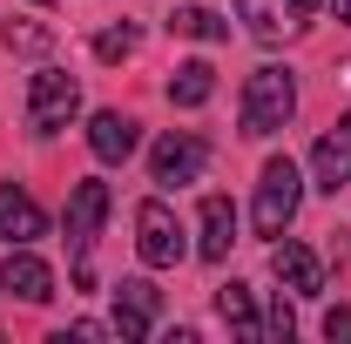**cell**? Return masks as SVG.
<instances>
[{"mask_svg":"<svg viewBox=\"0 0 351 344\" xmlns=\"http://www.w3.org/2000/svg\"><path fill=\"white\" fill-rule=\"evenodd\" d=\"M291 331H298V310H291V304H284V291H277V304H270V317H263V338H291Z\"/></svg>","mask_w":351,"mask_h":344,"instance_id":"20","label":"cell"},{"mask_svg":"<svg viewBox=\"0 0 351 344\" xmlns=\"http://www.w3.org/2000/svg\"><path fill=\"white\" fill-rule=\"evenodd\" d=\"M317 7H324V0H291V14H298V21H311Z\"/></svg>","mask_w":351,"mask_h":344,"instance_id":"22","label":"cell"},{"mask_svg":"<svg viewBox=\"0 0 351 344\" xmlns=\"http://www.w3.org/2000/svg\"><path fill=\"white\" fill-rule=\"evenodd\" d=\"M101 223H108V182L88 175V182H75V196H68V257H75V291H95L88 250H95Z\"/></svg>","mask_w":351,"mask_h":344,"instance_id":"3","label":"cell"},{"mask_svg":"<svg viewBox=\"0 0 351 344\" xmlns=\"http://www.w3.org/2000/svg\"><path fill=\"white\" fill-rule=\"evenodd\" d=\"M88 149H95V162H129L135 156V122L122 108H101V115L88 122Z\"/></svg>","mask_w":351,"mask_h":344,"instance_id":"12","label":"cell"},{"mask_svg":"<svg viewBox=\"0 0 351 344\" xmlns=\"http://www.w3.org/2000/svg\"><path fill=\"white\" fill-rule=\"evenodd\" d=\"M210 169V142L189 129H169L156 142V156H149V182H162V189H182V182H196V175Z\"/></svg>","mask_w":351,"mask_h":344,"instance_id":"5","label":"cell"},{"mask_svg":"<svg viewBox=\"0 0 351 344\" xmlns=\"http://www.w3.org/2000/svg\"><path fill=\"white\" fill-rule=\"evenodd\" d=\"M156 310H162V291H156L149 277H122V284H115V324H108V331L122 344H142L149 324H156Z\"/></svg>","mask_w":351,"mask_h":344,"instance_id":"7","label":"cell"},{"mask_svg":"<svg viewBox=\"0 0 351 344\" xmlns=\"http://www.w3.org/2000/svg\"><path fill=\"white\" fill-rule=\"evenodd\" d=\"M210 95H217V68H210V61H182L169 75V101L176 108H203Z\"/></svg>","mask_w":351,"mask_h":344,"instance_id":"15","label":"cell"},{"mask_svg":"<svg viewBox=\"0 0 351 344\" xmlns=\"http://www.w3.org/2000/svg\"><path fill=\"white\" fill-rule=\"evenodd\" d=\"M169 34H189V41H230V21H217L210 7H176Z\"/></svg>","mask_w":351,"mask_h":344,"instance_id":"17","label":"cell"},{"mask_svg":"<svg viewBox=\"0 0 351 344\" xmlns=\"http://www.w3.org/2000/svg\"><path fill=\"white\" fill-rule=\"evenodd\" d=\"M324 338H331V344H351V310H345V304L324 310Z\"/></svg>","mask_w":351,"mask_h":344,"instance_id":"21","label":"cell"},{"mask_svg":"<svg viewBox=\"0 0 351 344\" xmlns=\"http://www.w3.org/2000/svg\"><path fill=\"white\" fill-rule=\"evenodd\" d=\"M311 182L331 189V196L351 182V115H338L331 129L317 135V149H311Z\"/></svg>","mask_w":351,"mask_h":344,"instance_id":"10","label":"cell"},{"mask_svg":"<svg viewBox=\"0 0 351 344\" xmlns=\"http://www.w3.org/2000/svg\"><path fill=\"white\" fill-rule=\"evenodd\" d=\"M135 250H142V263H149V270L182 263V223H176V210L162 203V196H149V203L135 210Z\"/></svg>","mask_w":351,"mask_h":344,"instance_id":"6","label":"cell"},{"mask_svg":"<svg viewBox=\"0 0 351 344\" xmlns=\"http://www.w3.org/2000/svg\"><path fill=\"white\" fill-rule=\"evenodd\" d=\"M230 243H237V210H230V196H203V243H196V257L223 263Z\"/></svg>","mask_w":351,"mask_h":344,"instance_id":"13","label":"cell"},{"mask_svg":"<svg viewBox=\"0 0 351 344\" xmlns=\"http://www.w3.org/2000/svg\"><path fill=\"white\" fill-rule=\"evenodd\" d=\"M270 277H277L291 297H317V291H324V263L311 257L298 236H277V243H270Z\"/></svg>","mask_w":351,"mask_h":344,"instance_id":"9","label":"cell"},{"mask_svg":"<svg viewBox=\"0 0 351 344\" xmlns=\"http://www.w3.org/2000/svg\"><path fill=\"white\" fill-rule=\"evenodd\" d=\"M75 115H82V82L61 75V68H41V75L27 82V129L54 135V129H68Z\"/></svg>","mask_w":351,"mask_h":344,"instance_id":"4","label":"cell"},{"mask_svg":"<svg viewBox=\"0 0 351 344\" xmlns=\"http://www.w3.org/2000/svg\"><path fill=\"white\" fill-rule=\"evenodd\" d=\"M135 54V27H101L95 34V61H129Z\"/></svg>","mask_w":351,"mask_h":344,"instance_id":"19","label":"cell"},{"mask_svg":"<svg viewBox=\"0 0 351 344\" xmlns=\"http://www.w3.org/2000/svg\"><path fill=\"white\" fill-rule=\"evenodd\" d=\"M217 317L237 331V338H263L257 304H250V291H243V284H223V291H217Z\"/></svg>","mask_w":351,"mask_h":344,"instance_id":"16","label":"cell"},{"mask_svg":"<svg viewBox=\"0 0 351 344\" xmlns=\"http://www.w3.org/2000/svg\"><path fill=\"white\" fill-rule=\"evenodd\" d=\"M237 115H243V135H257V142L277 135L298 115V82H291V68H277V61L257 68V75L243 82V108H237Z\"/></svg>","mask_w":351,"mask_h":344,"instance_id":"1","label":"cell"},{"mask_svg":"<svg viewBox=\"0 0 351 344\" xmlns=\"http://www.w3.org/2000/svg\"><path fill=\"white\" fill-rule=\"evenodd\" d=\"M0 41L14 47V54H47V47H54V27H41V21H7Z\"/></svg>","mask_w":351,"mask_h":344,"instance_id":"18","label":"cell"},{"mask_svg":"<svg viewBox=\"0 0 351 344\" xmlns=\"http://www.w3.org/2000/svg\"><path fill=\"white\" fill-rule=\"evenodd\" d=\"M331 14H338V21H351V0H331Z\"/></svg>","mask_w":351,"mask_h":344,"instance_id":"23","label":"cell"},{"mask_svg":"<svg viewBox=\"0 0 351 344\" xmlns=\"http://www.w3.org/2000/svg\"><path fill=\"white\" fill-rule=\"evenodd\" d=\"M298 203H304V175H298V162H291V156H270V162L257 169V210H250V216H257V236L277 243V236L291 230Z\"/></svg>","mask_w":351,"mask_h":344,"instance_id":"2","label":"cell"},{"mask_svg":"<svg viewBox=\"0 0 351 344\" xmlns=\"http://www.w3.org/2000/svg\"><path fill=\"white\" fill-rule=\"evenodd\" d=\"M0 291L21 304H47L54 297V270H47L27 243H7V257H0Z\"/></svg>","mask_w":351,"mask_h":344,"instance_id":"8","label":"cell"},{"mask_svg":"<svg viewBox=\"0 0 351 344\" xmlns=\"http://www.w3.org/2000/svg\"><path fill=\"white\" fill-rule=\"evenodd\" d=\"M34 236H47L41 203L21 182H0V243H34Z\"/></svg>","mask_w":351,"mask_h":344,"instance_id":"11","label":"cell"},{"mask_svg":"<svg viewBox=\"0 0 351 344\" xmlns=\"http://www.w3.org/2000/svg\"><path fill=\"white\" fill-rule=\"evenodd\" d=\"M237 21L257 41H284L291 27H304V21H291V0H237Z\"/></svg>","mask_w":351,"mask_h":344,"instance_id":"14","label":"cell"}]
</instances>
